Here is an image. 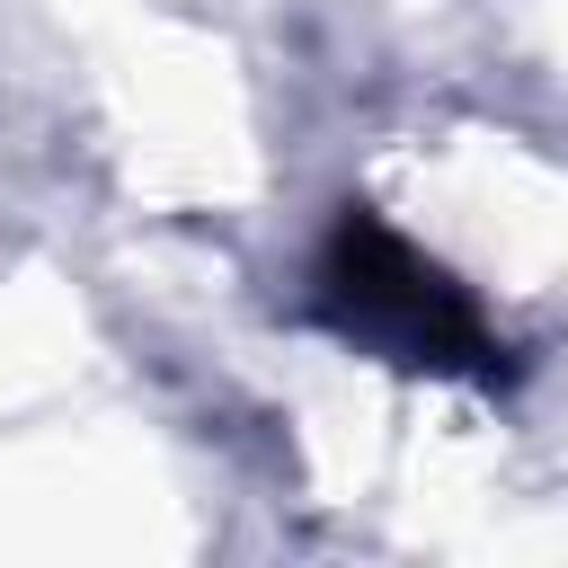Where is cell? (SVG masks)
<instances>
[{"mask_svg":"<svg viewBox=\"0 0 568 568\" xmlns=\"http://www.w3.org/2000/svg\"><path fill=\"white\" fill-rule=\"evenodd\" d=\"M320 293H328V320L346 337H373V346H390L408 364H488V328L462 302V284H444L408 240H390L364 213L337 222Z\"/></svg>","mask_w":568,"mask_h":568,"instance_id":"obj_1","label":"cell"}]
</instances>
